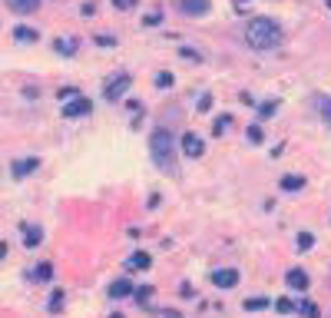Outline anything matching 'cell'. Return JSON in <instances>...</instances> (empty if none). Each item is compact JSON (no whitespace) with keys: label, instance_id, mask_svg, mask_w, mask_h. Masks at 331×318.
<instances>
[{"label":"cell","instance_id":"cell-1","mask_svg":"<svg viewBox=\"0 0 331 318\" xmlns=\"http://www.w3.org/2000/svg\"><path fill=\"white\" fill-rule=\"evenodd\" d=\"M149 150H152V163L169 172V176H176L179 172V152H176V136L166 130V126H156L152 130V139H149Z\"/></svg>","mask_w":331,"mask_h":318},{"label":"cell","instance_id":"cell-2","mask_svg":"<svg viewBox=\"0 0 331 318\" xmlns=\"http://www.w3.org/2000/svg\"><path fill=\"white\" fill-rule=\"evenodd\" d=\"M245 40L255 47V50H272L281 43V27L268 17H252L245 23Z\"/></svg>","mask_w":331,"mask_h":318},{"label":"cell","instance_id":"cell-3","mask_svg":"<svg viewBox=\"0 0 331 318\" xmlns=\"http://www.w3.org/2000/svg\"><path fill=\"white\" fill-rule=\"evenodd\" d=\"M129 83H132V80H129V73H119L116 80H110V86L103 90V96H106L110 103H116V100H119V96L129 90Z\"/></svg>","mask_w":331,"mask_h":318},{"label":"cell","instance_id":"cell-4","mask_svg":"<svg viewBox=\"0 0 331 318\" xmlns=\"http://www.w3.org/2000/svg\"><path fill=\"white\" fill-rule=\"evenodd\" d=\"M179 146H182L185 156H192V159H199L205 152V143H202V136H196V133H185L182 139H179Z\"/></svg>","mask_w":331,"mask_h":318},{"label":"cell","instance_id":"cell-5","mask_svg":"<svg viewBox=\"0 0 331 318\" xmlns=\"http://www.w3.org/2000/svg\"><path fill=\"white\" fill-rule=\"evenodd\" d=\"M93 110V103L86 100V96H73L66 106H63V116H70V119H76V116H86V113Z\"/></svg>","mask_w":331,"mask_h":318},{"label":"cell","instance_id":"cell-6","mask_svg":"<svg viewBox=\"0 0 331 318\" xmlns=\"http://www.w3.org/2000/svg\"><path fill=\"white\" fill-rule=\"evenodd\" d=\"M212 282L219 288H235L239 285V272L235 268H219V272H212Z\"/></svg>","mask_w":331,"mask_h":318},{"label":"cell","instance_id":"cell-7","mask_svg":"<svg viewBox=\"0 0 331 318\" xmlns=\"http://www.w3.org/2000/svg\"><path fill=\"white\" fill-rule=\"evenodd\" d=\"M179 10L189 17H205L209 14V0H179Z\"/></svg>","mask_w":331,"mask_h":318},{"label":"cell","instance_id":"cell-8","mask_svg":"<svg viewBox=\"0 0 331 318\" xmlns=\"http://www.w3.org/2000/svg\"><path fill=\"white\" fill-rule=\"evenodd\" d=\"M7 7H10L14 14H33L40 7V0H7Z\"/></svg>","mask_w":331,"mask_h":318},{"label":"cell","instance_id":"cell-9","mask_svg":"<svg viewBox=\"0 0 331 318\" xmlns=\"http://www.w3.org/2000/svg\"><path fill=\"white\" fill-rule=\"evenodd\" d=\"M285 279H288V285H292V288H298V292H305V288H308V275H305L301 268H292Z\"/></svg>","mask_w":331,"mask_h":318},{"label":"cell","instance_id":"cell-10","mask_svg":"<svg viewBox=\"0 0 331 318\" xmlns=\"http://www.w3.org/2000/svg\"><path fill=\"white\" fill-rule=\"evenodd\" d=\"M129 292H132V285H129L126 279H116V282L110 285V295H113V299H126Z\"/></svg>","mask_w":331,"mask_h":318},{"label":"cell","instance_id":"cell-11","mask_svg":"<svg viewBox=\"0 0 331 318\" xmlns=\"http://www.w3.org/2000/svg\"><path fill=\"white\" fill-rule=\"evenodd\" d=\"M281 189L285 192H298V189H305V179L301 176H281Z\"/></svg>","mask_w":331,"mask_h":318},{"label":"cell","instance_id":"cell-12","mask_svg":"<svg viewBox=\"0 0 331 318\" xmlns=\"http://www.w3.org/2000/svg\"><path fill=\"white\" fill-rule=\"evenodd\" d=\"M37 166H40V159H20L17 166H14V176H30Z\"/></svg>","mask_w":331,"mask_h":318},{"label":"cell","instance_id":"cell-13","mask_svg":"<svg viewBox=\"0 0 331 318\" xmlns=\"http://www.w3.org/2000/svg\"><path fill=\"white\" fill-rule=\"evenodd\" d=\"M50 275H53V265H50V262H43V265L33 268V279H37V282H47Z\"/></svg>","mask_w":331,"mask_h":318},{"label":"cell","instance_id":"cell-14","mask_svg":"<svg viewBox=\"0 0 331 318\" xmlns=\"http://www.w3.org/2000/svg\"><path fill=\"white\" fill-rule=\"evenodd\" d=\"M40 239H43V232H40L37 225H33V229L27 225V249H33V245H40Z\"/></svg>","mask_w":331,"mask_h":318},{"label":"cell","instance_id":"cell-15","mask_svg":"<svg viewBox=\"0 0 331 318\" xmlns=\"http://www.w3.org/2000/svg\"><path fill=\"white\" fill-rule=\"evenodd\" d=\"M129 268H149V255L146 252H136V255L129 259Z\"/></svg>","mask_w":331,"mask_h":318},{"label":"cell","instance_id":"cell-16","mask_svg":"<svg viewBox=\"0 0 331 318\" xmlns=\"http://www.w3.org/2000/svg\"><path fill=\"white\" fill-rule=\"evenodd\" d=\"M312 245H314V235H312V232H298V249H301V252H308Z\"/></svg>","mask_w":331,"mask_h":318},{"label":"cell","instance_id":"cell-17","mask_svg":"<svg viewBox=\"0 0 331 318\" xmlns=\"http://www.w3.org/2000/svg\"><path fill=\"white\" fill-rule=\"evenodd\" d=\"M14 33H17V40H23V43H30V40H37V30H30V27H17Z\"/></svg>","mask_w":331,"mask_h":318},{"label":"cell","instance_id":"cell-18","mask_svg":"<svg viewBox=\"0 0 331 318\" xmlns=\"http://www.w3.org/2000/svg\"><path fill=\"white\" fill-rule=\"evenodd\" d=\"M268 305H272L268 299H245V308H248V312H258V308H268Z\"/></svg>","mask_w":331,"mask_h":318},{"label":"cell","instance_id":"cell-19","mask_svg":"<svg viewBox=\"0 0 331 318\" xmlns=\"http://www.w3.org/2000/svg\"><path fill=\"white\" fill-rule=\"evenodd\" d=\"M56 50H60V53H76V40H56Z\"/></svg>","mask_w":331,"mask_h":318},{"label":"cell","instance_id":"cell-20","mask_svg":"<svg viewBox=\"0 0 331 318\" xmlns=\"http://www.w3.org/2000/svg\"><path fill=\"white\" fill-rule=\"evenodd\" d=\"M275 110H278L275 100H272V103H262V106H258V116H262V119H268V116H275Z\"/></svg>","mask_w":331,"mask_h":318},{"label":"cell","instance_id":"cell-21","mask_svg":"<svg viewBox=\"0 0 331 318\" xmlns=\"http://www.w3.org/2000/svg\"><path fill=\"white\" fill-rule=\"evenodd\" d=\"M275 308L281 312V315H288V312H295V301H292V299H278V301H275Z\"/></svg>","mask_w":331,"mask_h":318},{"label":"cell","instance_id":"cell-22","mask_svg":"<svg viewBox=\"0 0 331 318\" xmlns=\"http://www.w3.org/2000/svg\"><path fill=\"white\" fill-rule=\"evenodd\" d=\"M321 119L331 126V96H325V100H321Z\"/></svg>","mask_w":331,"mask_h":318},{"label":"cell","instance_id":"cell-23","mask_svg":"<svg viewBox=\"0 0 331 318\" xmlns=\"http://www.w3.org/2000/svg\"><path fill=\"white\" fill-rule=\"evenodd\" d=\"M156 86L169 90V86H172V73H159V76H156Z\"/></svg>","mask_w":331,"mask_h":318},{"label":"cell","instance_id":"cell-24","mask_svg":"<svg viewBox=\"0 0 331 318\" xmlns=\"http://www.w3.org/2000/svg\"><path fill=\"white\" fill-rule=\"evenodd\" d=\"M179 53H182V60H189V63H199V53H196V50H189V47H182Z\"/></svg>","mask_w":331,"mask_h":318},{"label":"cell","instance_id":"cell-25","mask_svg":"<svg viewBox=\"0 0 331 318\" xmlns=\"http://www.w3.org/2000/svg\"><path fill=\"white\" fill-rule=\"evenodd\" d=\"M209 106H212V96L202 93V96H199V113H209Z\"/></svg>","mask_w":331,"mask_h":318},{"label":"cell","instance_id":"cell-26","mask_svg":"<svg viewBox=\"0 0 331 318\" xmlns=\"http://www.w3.org/2000/svg\"><path fill=\"white\" fill-rule=\"evenodd\" d=\"M248 143H262V130L258 126H248Z\"/></svg>","mask_w":331,"mask_h":318},{"label":"cell","instance_id":"cell-27","mask_svg":"<svg viewBox=\"0 0 331 318\" xmlns=\"http://www.w3.org/2000/svg\"><path fill=\"white\" fill-rule=\"evenodd\" d=\"M113 7H119V10H129V7H136V0H113Z\"/></svg>","mask_w":331,"mask_h":318},{"label":"cell","instance_id":"cell-28","mask_svg":"<svg viewBox=\"0 0 331 318\" xmlns=\"http://www.w3.org/2000/svg\"><path fill=\"white\" fill-rule=\"evenodd\" d=\"M149 295H152V288H149V285H143V288H139V292H136V299H139V301H146Z\"/></svg>","mask_w":331,"mask_h":318},{"label":"cell","instance_id":"cell-29","mask_svg":"<svg viewBox=\"0 0 331 318\" xmlns=\"http://www.w3.org/2000/svg\"><path fill=\"white\" fill-rule=\"evenodd\" d=\"M96 43H99V47H113L116 40H113V37H106V33H99V37H96Z\"/></svg>","mask_w":331,"mask_h":318},{"label":"cell","instance_id":"cell-30","mask_svg":"<svg viewBox=\"0 0 331 318\" xmlns=\"http://www.w3.org/2000/svg\"><path fill=\"white\" fill-rule=\"evenodd\" d=\"M60 305H63V292H56V295H53V301H50V308H53V312H56Z\"/></svg>","mask_w":331,"mask_h":318},{"label":"cell","instance_id":"cell-31","mask_svg":"<svg viewBox=\"0 0 331 318\" xmlns=\"http://www.w3.org/2000/svg\"><path fill=\"white\" fill-rule=\"evenodd\" d=\"M73 96H76L73 86H70V90H60V100H73Z\"/></svg>","mask_w":331,"mask_h":318},{"label":"cell","instance_id":"cell-32","mask_svg":"<svg viewBox=\"0 0 331 318\" xmlns=\"http://www.w3.org/2000/svg\"><path fill=\"white\" fill-rule=\"evenodd\" d=\"M163 318H182L179 312H163Z\"/></svg>","mask_w":331,"mask_h":318}]
</instances>
